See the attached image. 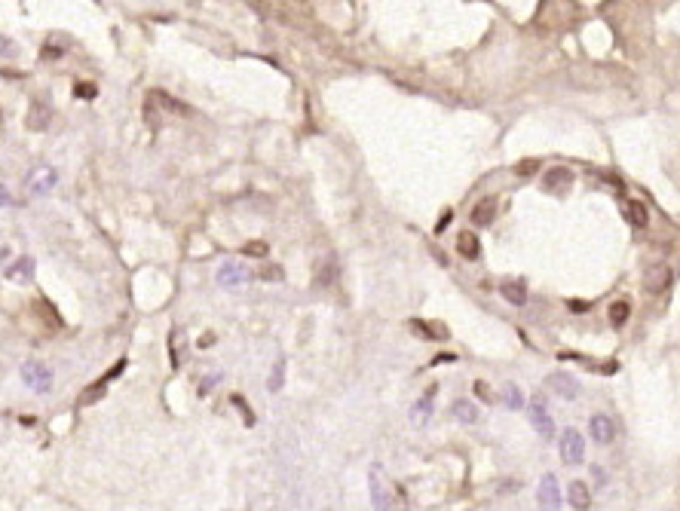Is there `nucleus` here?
Segmentation results:
<instances>
[{"label": "nucleus", "instance_id": "c85d7f7f", "mask_svg": "<svg viewBox=\"0 0 680 511\" xmlns=\"http://www.w3.org/2000/svg\"><path fill=\"white\" fill-rule=\"evenodd\" d=\"M181 337H184V334L175 328V331H172V367H181V349H178V346H181Z\"/></svg>", "mask_w": 680, "mask_h": 511}, {"label": "nucleus", "instance_id": "ea45409f", "mask_svg": "<svg viewBox=\"0 0 680 511\" xmlns=\"http://www.w3.org/2000/svg\"><path fill=\"white\" fill-rule=\"evenodd\" d=\"M592 472H594V481H598V484H604V468H598V465H594Z\"/></svg>", "mask_w": 680, "mask_h": 511}, {"label": "nucleus", "instance_id": "ddd939ff", "mask_svg": "<svg viewBox=\"0 0 680 511\" xmlns=\"http://www.w3.org/2000/svg\"><path fill=\"white\" fill-rule=\"evenodd\" d=\"M493 218H497V200L487 196V200L475 202V209H472V224H475V226H491Z\"/></svg>", "mask_w": 680, "mask_h": 511}, {"label": "nucleus", "instance_id": "423d86ee", "mask_svg": "<svg viewBox=\"0 0 680 511\" xmlns=\"http://www.w3.org/2000/svg\"><path fill=\"white\" fill-rule=\"evenodd\" d=\"M671 267L668 264H650L647 273H643V288L650 291V294H662V291H668L671 285Z\"/></svg>", "mask_w": 680, "mask_h": 511}, {"label": "nucleus", "instance_id": "473e14b6", "mask_svg": "<svg viewBox=\"0 0 680 511\" xmlns=\"http://www.w3.org/2000/svg\"><path fill=\"white\" fill-rule=\"evenodd\" d=\"M261 279H264V282H282V267H264V269H261Z\"/></svg>", "mask_w": 680, "mask_h": 511}, {"label": "nucleus", "instance_id": "f8f14e48", "mask_svg": "<svg viewBox=\"0 0 680 511\" xmlns=\"http://www.w3.org/2000/svg\"><path fill=\"white\" fill-rule=\"evenodd\" d=\"M49 119H53V110H49V104L44 102H31V108H28V117H25V126L31 132H44L49 126Z\"/></svg>", "mask_w": 680, "mask_h": 511}, {"label": "nucleus", "instance_id": "c756f323", "mask_svg": "<svg viewBox=\"0 0 680 511\" xmlns=\"http://www.w3.org/2000/svg\"><path fill=\"white\" fill-rule=\"evenodd\" d=\"M37 312H40V316H49V318H53V325H55V328H59V325H62V318H59V312H55L53 307H49V303L44 300V297H40V300H37Z\"/></svg>", "mask_w": 680, "mask_h": 511}, {"label": "nucleus", "instance_id": "393cba45", "mask_svg": "<svg viewBox=\"0 0 680 511\" xmlns=\"http://www.w3.org/2000/svg\"><path fill=\"white\" fill-rule=\"evenodd\" d=\"M625 215H628V221H632L634 226H647V209H643V202L632 200L625 205Z\"/></svg>", "mask_w": 680, "mask_h": 511}, {"label": "nucleus", "instance_id": "6e6552de", "mask_svg": "<svg viewBox=\"0 0 680 511\" xmlns=\"http://www.w3.org/2000/svg\"><path fill=\"white\" fill-rule=\"evenodd\" d=\"M530 423H533V429L540 432V438H545V441L555 438V420H551L542 398H533V404H530Z\"/></svg>", "mask_w": 680, "mask_h": 511}, {"label": "nucleus", "instance_id": "39448f33", "mask_svg": "<svg viewBox=\"0 0 680 511\" xmlns=\"http://www.w3.org/2000/svg\"><path fill=\"white\" fill-rule=\"evenodd\" d=\"M22 380L34 389V392H49V389H53V371H49L46 365H40V361H25Z\"/></svg>", "mask_w": 680, "mask_h": 511}, {"label": "nucleus", "instance_id": "9b49d317", "mask_svg": "<svg viewBox=\"0 0 680 511\" xmlns=\"http://www.w3.org/2000/svg\"><path fill=\"white\" fill-rule=\"evenodd\" d=\"M589 432H592V438L598 444H613V438H616V425H613L610 416H604V414H594L592 416Z\"/></svg>", "mask_w": 680, "mask_h": 511}, {"label": "nucleus", "instance_id": "a211bd4d", "mask_svg": "<svg viewBox=\"0 0 680 511\" xmlns=\"http://www.w3.org/2000/svg\"><path fill=\"white\" fill-rule=\"evenodd\" d=\"M337 273H340V269H337V260L328 254V258H325L322 264L316 267V285H319V288H328L331 282L337 279Z\"/></svg>", "mask_w": 680, "mask_h": 511}, {"label": "nucleus", "instance_id": "e433bc0d", "mask_svg": "<svg viewBox=\"0 0 680 511\" xmlns=\"http://www.w3.org/2000/svg\"><path fill=\"white\" fill-rule=\"evenodd\" d=\"M475 392H478V395H481V398H484V401H491V389H487L484 383H475Z\"/></svg>", "mask_w": 680, "mask_h": 511}, {"label": "nucleus", "instance_id": "5701e85b", "mask_svg": "<svg viewBox=\"0 0 680 511\" xmlns=\"http://www.w3.org/2000/svg\"><path fill=\"white\" fill-rule=\"evenodd\" d=\"M502 401H506V407H509V410H521V407H524L521 389L515 386V383H506V386H502Z\"/></svg>", "mask_w": 680, "mask_h": 511}, {"label": "nucleus", "instance_id": "6ab92c4d", "mask_svg": "<svg viewBox=\"0 0 680 511\" xmlns=\"http://www.w3.org/2000/svg\"><path fill=\"white\" fill-rule=\"evenodd\" d=\"M432 395H435V389H429V392L423 395L414 407H410V423H414V425H426L429 414H432Z\"/></svg>", "mask_w": 680, "mask_h": 511}, {"label": "nucleus", "instance_id": "1a4fd4ad", "mask_svg": "<svg viewBox=\"0 0 680 511\" xmlns=\"http://www.w3.org/2000/svg\"><path fill=\"white\" fill-rule=\"evenodd\" d=\"M549 389L555 395H561L564 401H576L579 398V383L570 377V374H549Z\"/></svg>", "mask_w": 680, "mask_h": 511}, {"label": "nucleus", "instance_id": "4be33fe9", "mask_svg": "<svg viewBox=\"0 0 680 511\" xmlns=\"http://www.w3.org/2000/svg\"><path fill=\"white\" fill-rule=\"evenodd\" d=\"M147 98H153V102H162V108H166V110H172V113H181V117H187V113H190V108H184V104L178 102V98L166 95V92H160V89H153Z\"/></svg>", "mask_w": 680, "mask_h": 511}, {"label": "nucleus", "instance_id": "2f4dec72", "mask_svg": "<svg viewBox=\"0 0 680 511\" xmlns=\"http://www.w3.org/2000/svg\"><path fill=\"white\" fill-rule=\"evenodd\" d=\"M74 95H77V98H95V95H98V89L92 86V83H77V86H74Z\"/></svg>", "mask_w": 680, "mask_h": 511}, {"label": "nucleus", "instance_id": "c9c22d12", "mask_svg": "<svg viewBox=\"0 0 680 511\" xmlns=\"http://www.w3.org/2000/svg\"><path fill=\"white\" fill-rule=\"evenodd\" d=\"M6 205H12V196L6 190V184H0V209H6Z\"/></svg>", "mask_w": 680, "mask_h": 511}, {"label": "nucleus", "instance_id": "cd10ccee", "mask_svg": "<svg viewBox=\"0 0 680 511\" xmlns=\"http://www.w3.org/2000/svg\"><path fill=\"white\" fill-rule=\"evenodd\" d=\"M267 251H270V248H267V242H261V239H254V242H245L243 245V254H249V258H264Z\"/></svg>", "mask_w": 680, "mask_h": 511}, {"label": "nucleus", "instance_id": "0eeeda50", "mask_svg": "<svg viewBox=\"0 0 680 511\" xmlns=\"http://www.w3.org/2000/svg\"><path fill=\"white\" fill-rule=\"evenodd\" d=\"M536 502H540L542 511H558V508H561V490H558L555 474H542L540 490H536Z\"/></svg>", "mask_w": 680, "mask_h": 511}, {"label": "nucleus", "instance_id": "20e7f679", "mask_svg": "<svg viewBox=\"0 0 680 511\" xmlns=\"http://www.w3.org/2000/svg\"><path fill=\"white\" fill-rule=\"evenodd\" d=\"M55 181H59V175H55L53 166H37V168H31L25 187H28V193H31V196H46L49 190L55 187Z\"/></svg>", "mask_w": 680, "mask_h": 511}, {"label": "nucleus", "instance_id": "f257e3e1", "mask_svg": "<svg viewBox=\"0 0 680 511\" xmlns=\"http://www.w3.org/2000/svg\"><path fill=\"white\" fill-rule=\"evenodd\" d=\"M368 487H371L374 511H393V496H389V484L384 481V468L380 465H371V472H368Z\"/></svg>", "mask_w": 680, "mask_h": 511}, {"label": "nucleus", "instance_id": "58836bf2", "mask_svg": "<svg viewBox=\"0 0 680 511\" xmlns=\"http://www.w3.org/2000/svg\"><path fill=\"white\" fill-rule=\"evenodd\" d=\"M448 221H451V211H444V215H442V221H438V226H435V233H442L444 226H448Z\"/></svg>", "mask_w": 680, "mask_h": 511}, {"label": "nucleus", "instance_id": "72a5a7b5", "mask_svg": "<svg viewBox=\"0 0 680 511\" xmlns=\"http://www.w3.org/2000/svg\"><path fill=\"white\" fill-rule=\"evenodd\" d=\"M230 398H233V404H236V407H239V410H243V414H245V420H249V425H254V416H252L249 404L243 401V395H230Z\"/></svg>", "mask_w": 680, "mask_h": 511}, {"label": "nucleus", "instance_id": "f704fd0d", "mask_svg": "<svg viewBox=\"0 0 680 511\" xmlns=\"http://www.w3.org/2000/svg\"><path fill=\"white\" fill-rule=\"evenodd\" d=\"M12 52H16V44H12L10 37H3V34H0V59H6V55H12Z\"/></svg>", "mask_w": 680, "mask_h": 511}, {"label": "nucleus", "instance_id": "b1692460", "mask_svg": "<svg viewBox=\"0 0 680 511\" xmlns=\"http://www.w3.org/2000/svg\"><path fill=\"white\" fill-rule=\"evenodd\" d=\"M632 316V303L628 300H613L610 303V325H625Z\"/></svg>", "mask_w": 680, "mask_h": 511}, {"label": "nucleus", "instance_id": "aec40b11", "mask_svg": "<svg viewBox=\"0 0 680 511\" xmlns=\"http://www.w3.org/2000/svg\"><path fill=\"white\" fill-rule=\"evenodd\" d=\"M453 420L463 423V425L478 423V407H475V404H472L469 398H460L457 404H453Z\"/></svg>", "mask_w": 680, "mask_h": 511}, {"label": "nucleus", "instance_id": "2eb2a0df", "mask_svg": "<svg viewBox=\"0 0 680 511\" xmlns=\"http://www.w3.org/2000/svg\"><path fill=\"white\" fill-rule=\"evenodd\" d=\"M410 331L423 340H448V328H442L438 322H423V318H414L410 322Z\"/></svg>", "mask_w": 680, "mask_h": 511}, {"label": "nucleus", "instance_id": "7ed1b4c3", "mask_svg": "<svg viewBox=\"0 0 680 511\" xmlns=\"http://www.w3.org/2000/svg\"><path fill=\"white\" fill-rule=\"evenodd\" d=\"M249 279L252 273L243 260H224L221 269H218V285L221 288H243Z\"/></svg>", "mask_w": 680, "mask_h": 511}, {"label": "nucleus", "instance_id": "9d476101", "mask_svg": "<svg viewBox=\"0 0 680 511\" xmlns=\"http://www.w3.org/2000/svg\"><path fill=\"white\" fill-rule=\"evenodd\" d=\"M542 187L549 190V193H567V190L573 187V172L570 168H561V166H555V168H549V175L542 178Z\"/></svg>", "mask_w": 680, "mask_h": 511}, {"label": "nucleus", "instance_id": "a878e982", "mask_svg": "<svg viewBox=\"0 0 680 511\" xmlns=\"http://www.w3.org/2000/svg\"><path fill=\"white\" fill-rule=\"evenodd\" d=\"M282 383H285V358H279V361H276V367H273L270 380H267V389H270V392H279V389H282Z\"/></svg>", "mask_w": 680, "mask_h": 511}, {"label": "nucleus", "instance_id": "4468645a", "mask_svg": "<svg viewBox=\"0 0 680 511\" xmlns=\"http://www.w3.org/2000/svg\"><path fill=\"white\" fill-rule=\"evenodd\" d=\"M6 279L10 282H31L34 279V258L31 254H22L10 269H6Z\"/></svg>", "mask_w": 680, "mask_h": 511}, {"label": "nucleus", "instance_id": "dca6fc26", "mask_svg": "<svg viewBox=\"0 0 680 511\" xmlns=\"http://www.w3.org/2000/svg\"><path fill=\"white\" fill-rule=\"evenodd\" d=\"M457 251L463 254L466 260H475L478 254H481V242H478L475 233H469V230L460 233V236H457Z\"/></svg>", "mask_w": 680, "mask_h": 511}, {"label": "nucleus", "instance_id": "bb28decb", "mask_svg": "<svg viewBox=\"0 0 680 511\" xmlns=\"http://www.w3.org/2000/svg\"><path fill=\"white\" fill-rule=\"evenodd\" d=\"M536 172H540V160H521L518 166H515V175H518V178H536Z\"/></svg>", "mask_w": 680, "mask_h": 511}, {"label": "nucleus", "instance_id": "4c0bfd02", "mask_svg": "<svg viewBox=\"0 0 680 511\" xmlns=\"http://www.w3.org/2000/svg\"><path fill=\"white\" fill-rule=\"evenodd\" d=\"M218 380H221V374H211V377H209V380H205V383H202V395H205V392H209V389H211V386H215V383H218Z\"/></svg>", "mask_w": 680, "mask_h": 511}, {"label": "nucleus", "instance_id": "f3484780", "mask_svg": "<svg viewBox=\"0 0 680 511\" xmlns=\"http://www.w3.org/2000/svg\"><path fill=\"white\" fill-rule=\"evenodd\" d=\"M500 294L506 297L512 307H524V303H527V288H524V282H502Z\"/></svg>", "mask_w": 680, "mask_h": 511}, {"label": "nucleus", "instance_id": "412c9836", "mask_svg": "<svg viewBox=\"0 0 680 511\" xmlns=\"http://www.w3.org/2000/svg\"><path fill=\"white\" fill-rule=\"evenodd\" d=\"M567 496H570V505H573V508H579V511H585V508L592 505L589 487H585L583 481H573V484H570V490H567Z\"/></svg>", "mask_w": 680, "mask_h": 511}, {"label": "nucleus", "instance_id": "7c9ffc66", "mask_svg": "<svg viewBox=\"0 0 680 511\" xmlns=\"http://www.w3.org/2000/svg\"><path fill=\"white\" fill-rule=\"evenodd\" d=\"M62 52H65V46H59V44H44V49H40V59H62Z\"/></svg>", "mask_w": 680, "mask_h": 511}, {"label": "nucleus", "instance_id": "f03ea898", "mask_svg": "<svg viewBox=\"0 0 680 511\" xmlns=\"http://www.w3.org/2000/svg\"><path fill=\"white\" fill-rule=\"evenodd\" d=\"M561 459L567 465H579L585 459V438L579 435L576 429H564L561 432Z\"/></svg>", "mask_w": 680, "mask_h": 511}]
</instances>
